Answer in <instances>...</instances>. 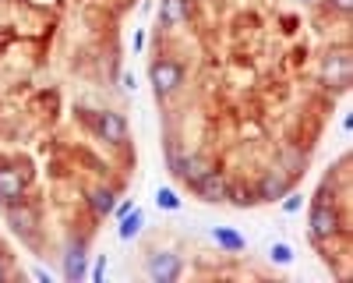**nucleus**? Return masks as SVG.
Masks as SVG:
<instances>
[{
	"mask_svg": "<svg viewBox=\"0 0 353 283\" xmlns=\"http://www.w3.org/2000/svg\"><path fill=\"white\" fill-rule=\"evenodd\" d=\"M226 202L233 209H254L258 206V195H254V184L248 181H230V191H226Z\"/></svg>",
	"mask_w": 353,
	"mask_h": 283,
	"instance_id": "dca6fc26",
	"label": "nucleus"
},
{
	"mask_svg": "<svg viewBox=\"0 0 353 283\" xmlns=\"http://www.w3.org/2000/svg\"><path fill=\"white\" fill-rule=\"evenodd\" d=\"M293 4H318V0H293Z\"/></svg>",
	"mask_w": 353,
	"mask_h": 283,
	"instance_id": "a878e982",
	"label": "nucleus"
},
{
	"mask_svg": "<svg viewBox=\"0 0 353 283\" xmlns=\"http://www.w3.org/2000/svg\"><path fill=\"white\" fill-rule=\"evenodd\" d=\"M212 241H216L219 251H226V255L248 251V237H244L241 231H233V226H212Z\"/></svg>",
	"mask_w": 353,
	"mask_h": 283,
	"instance_id": "4468645a",
	"label": "nucleus"
},
{
	"mask_svg": "<svg viewBox=\"0 0 353 283\" xmlns=\"http://www.w3.org/2000/svg\"><path fill=\"white\" fill-rule=\"evenodd\" d=\"M141 269H145V276H149L152 283H176L184 276V259L173 248H152L149 255H145Z\"/></svg>",
	"mask_w": 353,
	"mask_h": 283,
	"instance_id": "7ed1b4c3",
	"label": "nucleus"
},
{
	"mask_svg": "<svg viewBox=\"0 0 353 283\" xmlns=\"http://www.w3.org/2000/svg\"><path fill=\"white\" fill-rule=\"evenodd\" d=\"M191 14H194V0H159L156 8V21L166 32H176L181 25H188Z\"/></svg>",
	"mask_w": 353,
	"mask_h": 283,
	"instance_id": "9d476101",
	"label": "nucleus"
},
{
	"mask_svg": "<svg viewBox=\"0 0 353 283\" xmlns=\"http://www.w3.org/2000/svg\"><path fill=\"white\" fill-rule=\"evenodd\" d=\"M346 223H350V216L339 213L336 202H321V198H314L311 209H307V237L318 248V244H325V241H336L346 231Z\"/></svg>",
	"mask_w": 353,
	"mask_h": 283,
	"instance_id": "f257e3e1",
	"label": "nucleus"
},
{
	"mask_svg": "<svg viewBox=\"0 0 353 283\" xmlns=\"http://www.w3.org/2000/svg\"><path fill=\"white\" fill-rule=\"evenodd\" d=\"M88 128H92V135L99 142H106V146H128V121H124V113H117V110H92V113H88Z\"/></svg>",
	"mask_w": 353,
	"mask_h": 283,
	"instance_id": "20e7f679",
	"label": "nucleus"
},
{
	"mask_svg": "<svg viewBox=\"0 0 353 283\" xmlns=\"http://www.w3.org/2000/svg\"><path fill=\"white\" fill-rule=\"evenodd\" d=\"M265 255H269V262H272V266H293V259H297V255H293V248H290L286 241H272Z\"/></svg>",
	"mask_w": 353,
	"mask_h": 283,
	"instance_id": "f3484780",
	"label": "nucleus"
},
{
	"mask_svg": "<svg viewBox=\"0 0 353 283\" xmlns=\"http://www.w3.org/2000/svg\"><path fill=\"white\" fill-rule=\"evenodd\" d=\"M28 191V174L14 163H0V206L21 202Z\"/></svg>",
	"mask_w": 353,
	"mask_h": 283,
	"instance_id": "1a4fd4ad",
	"label": "nucleus"
},
{
	"mask_svg": "<svg viewBox=\"0 0 353 283\" xmlns=\"http://www.w3.org/2000/svg\"><path fill=\"white\" fill-rule=\"evenodd\" d=\"M350 50H329L325 57H321V68H318V78L325 85H336V89H346L350 85Z\"/></svg>",
	"mask_w": 353,
	"mask_h": 283,
	"instance_id": "6e6552de",
	"label": "nucleus"
},
{
	"mask_svg": "<svg viewBox=\"0 0 353 283\" xmlns=\"http://www.w3.org/2000/svg\"><path fill=\"white\" fill-rule=\"evenodd\" d=\"M103 276H106V255H99V259H96V269H92V280H96V283H99Z\"/></svg>",
	"mask_w": 353,
	"mask_h": 283,
	"instance_id": "4be33fe9",
	"label": "nucleus"
},
{
	"mask_svg": "<svg viewBox=\"0 0 353 283\" xmlns=\"http://www.w3.org/2000/svg\"><path fill=\"white\" fill-rule=\"evenodd\" d=\"M141 231H145V213H141L138 206H134L131 213H124L121 219H117V237H121L124 244H131Z\"/></svg>",
	"mask_w": 353,
	"mask_h": 283,
	"instance_id": "2eb2a0df",
	"label": "nucleus"
},
{
	"mask_svg": "<svg viewBox=\"0 0 353 283\" xmlns=\"http://www.w3.org/2000/svg\"><path fill=\"white\" fill-rule=\"evenodd\" d=\"M4 209V219H8V226L21 237V241H32L36 237V231H39V209L32 206V202H11V206H0Z\"/></svg>",
	"mask_w": 353,
	"mask_h": 283,
	"instance_id": "0eeeda50",
	"label": "nucleus"
},
{
	"mask_svg": "<svg viewBox=\"0 0 353 283\" xmlns=\"http://www.w3.org/2000/svg\"><path fill=\"white\" fill-rule=\"evenodd\" d=\"M64 269V280H71V283H78V280H85V273H88V241L85 237H78V241H71L68 248H64V262H61Z\"/></svg>",
	"mask_w": 353,
	"mask_h": 283,
	"instance_id": "9b49d317",
	"label": "nucleus"
},
{
	"mask_svg": "<svg viewBox=\"0 0 353 283\" xmlns=\"http://www.w3.org/2000/svg\"><path fill=\"white\" fill-rule=\"evenodd\" d=\"M149 85H152L156 99L163 103V99L176 96L188 85V71H184L181 61H173V57H156V61L149 64Z\"/></svg>",
	"mask_w": 353,
	"mask_h": 283,
	"instance_id": "f03ea898",
	"label": "nucleus"
},
{
	"mask_svg": "<svg viewBox=\"0 0 353 283\" xmlns=\"http://www.w3.org/2000/svg\"><path fill=\"white\" fill-rule=\"evenodd\" d=\"M276 166H283L286 174L297 181V177L304 174V166H307V153H304V146H283L279 156H276Z\"/></svg>",
	"mask_w": 353,
	"mask_h": 283,
	"instance_id": "ddd939ff",
	"label": "nucleus"
},
{
	"mask_svg": "<svg viewBox=\"0 0 353 283\" xmlns=\"http://www.w3.org/2000/svg\"><path fill=\"white\" fill-rule=\"evenodd\" d=\"M304 202H307V198H304V191H297V188H290V191L279 198V206H283L286 216H297V213L304 209Z\"/></svg>",
	"mask_w": 353,
	"mask_h": 283,
	"instance_id": "6ab92c4d",
	"label": "nucleus"
},
{
	"mask_svg": "<svg viewBox=\"0 0 353 283\" xmlns=\"http://www.w3.org/2000/svg\"><path fill=\"white\" fill-rule=\"evenodd\" d=\"M156 206L163 209V213H181V195H176L173 188H156Z\"/></svg>",
	"mask_w": 353,
	"mask_h": 283,
	"instance_id": "a211bd4d",
	"label": "nucleus"
},
{
	"mask_svg": "<svg viewBox=\"0 0 353 283\" xmlns=\"http://www.w3.org/2000/svg\"><path fill=\"white\" fill-rule=\"evenodd\" d=\"M293 188V177L286 174L283 166H269L261 170L258 181H254V195H258V206H279V198Z\"/></svg>",
	"mask_w": 353,
	"mask_h": 283,
	"instance_id": "39448f33",
	"label": "nucleus"
},
{
	"mask_svg": "<svg viewBox=\"0 0 353 283\" xmlns=\"http://www.w3.org/2000/svg\"><path fill=\"white\" fill-rule=\"evenodd\" d=\"M131 209H134V202H131V198H124V202H117V206H113V213H110V216H113V219H121V216H124V213H131Z\"/></svg>",
	"mask_w": 353,
	"mask_h": 283,
	"instance_id": "412c9836",
	"label": "nucleus"
},
{
	"mask_svg": "<svg viewBox=\"0 0 353 283\" xmlns=\"http://www.w3.org/2000/svg\"><path fill=\"white\" fill-rule=\"evenodd\" d=\"M325 8L336 11V14H350L353 11V0H325Z\"/></svg>",
	"mask_w": 353,
	"mask_h": 283,
	"instance_id": "aec40b11",
	"label": "nucleus"
},
{
	"mask_svg": "<svg viewBox=\"0 0 353 283\" xmlns=\"http://www.w3.org/2000/svg\"><path fill=\"white\" fill-rule=\"evenodd\" d=\"M124 89H128V92H134V89H138V78H134L131 71L124 75Z\"/></svg>",
	"mask_w": 353,
	"mask_h": 283,
	"instance_id": "b1692460",
	"label": "nucleus"
},
{
	"mask_svg": "<svg viewBox=\"0 0 353 283\" xmlns=\"http://www.w3.org/2000/svg\"><path fill=\"white\" fill-rule=\"evenodd\" d=\"M226 191H230V177L223 174L219 166H209L205 174L191 184V195L201 198L205 206H223L226 202Z\"/></svg>",
	"mask_w": 353,
	"mask_h": 283,
	"instance_id": "423d86ee",
	"label": "nucleus"
},
{
	"mask_svg": "<svg viewBox=\"0 0 353 283\" xmlns=\"http://www.w3.org/2000/svg\"><path fill=\"white\" fill-rule=\"evenodd\" d=\"M85 202H88V213H92L96 219H110V213L117 206V191L110 184H96L92 191H88Z\"/></svg>",
	"mask_w": 353,
	"mask_h": 283,
	"instance_id": "f8f14e48",
	"label": "nucleus"
},
{
	"mask_svg": "<svg viewBox=\"0 0 353 283\" xmlns=\"http://www.w3.org/2000/svg\"><path fill=\"white\" fill-rule=\"evenodd\" d=\"M32 276H36L39 283H50V273H46V269H32Z\"/></svg>",
	"mask_w": 353,
	"mask_h": 283,
	"instance_id": "393cba45",
	"label": "nucleus"
},
{
	"mask_svg": "<svg viewBox=\"0 0 353 283\" xmlns=\"http://www.w3.org/2000/svg\"><path fill=\"white\" fill-rule=\"evenodd\" d=\"M8 276H11V262H8V255L0 251V283H4Z\"/></svg>",
	"mask_w": 353,
	"mask_h": 283,
	"instance_id": "5701e85b",
	"label": "nucleus"
}]
</instances>
